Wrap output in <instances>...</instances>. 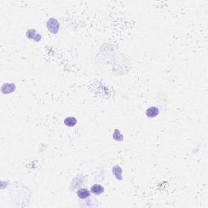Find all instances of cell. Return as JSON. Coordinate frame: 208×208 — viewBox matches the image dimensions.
<instances>
[{
  "label": "cell",
  "instance_id": "cell-3",
  "mask_svg": "<svg viewBox=\"0 0 208 208\" xmlns=\"http://www.w3.org/2000/svg\"><path fill=\"white\" fill-rule=\"evenodd\" d=\"M15 89V86L14 84H10V83H6L2 86L1 90L3 94H10L14 92Z\"/></svg>",
  "mask_w": 208,
  "mask_h": 208
},
{
  "label": "cell",
  "instance_id": "cell-2",
  "mask_svg": "<svg viewBox=\"0 0 208 208\" xmlns=\"http://www.w3.org/2000/svg\"><path fill=\"white\" fill-rule=\"evenodd\" d=\"M159 114V108L156 107H148L146 111V115L148 118H155Z\"/></svg>",
  "mask_w": 208,
  "mask_h": 208
},
{
  "label": "cell",
  "instance_id": "cell-5",
  "mask_svg": "<svg viewBox=\"0 0 208 208\" xmlns=\"http://www.w3.org/2000/svg\"><path fill=\"white\" fill-rule=\"evenodd\" d=\"M76 194L78 196V198H81V199H86L90 196V192L86 189H81L76 192Z\"/></svg>",
  "mask_w": 208,
  "mask_h": 208
},
{
  "label": "cell",
  "instance_id": "cell-6",
  "mask_svg": "<svg viewBox=\"0 0 208 208\" xmlns=\"http://www.w3.org/2000/svg\"><path fill=\"white\" fill-rule=\"evenodd\" d=\"M77 123V120L75 117L69 116L64 119V124L68 126V127H73Z\"/></svg>",
  "mask_w": 208,
  "mask_h": 208
},
{
  "label": "cell",
  "instance_id": "cell-8",
  "mask_svg": "<svg viewBox=\"0 0 208 208\" xmlns=\"http://www.w3.org/2000/svg\"><path fill=\"white\" fill-rule=\"evenodd\" d=\"M114 134L115 135H113V138H114L115 140H116V141H119V142H121V141H123V136H122V134L120 133V132H119V130L118 129L115 130Z\"/></svg>",
  "mask_w": 208,
  "mask_h": 208
},
{
  "label": "cell",
  "instance_id": "cell-1",
  "mask_svg": "<svg viewBox=\"0 0 208 208\" xmlns=\"http://www.w3.org/2000/svg\"><path fill=\"white\" fill-rule=\"evenodd\" d=\"M46 25H47V29L48 30L51 32V33H57L59 31V24L57 21V20H55V18H51L49 19V20L46 23Z\"/></svg>",
  "mask_w": 208,
  "mask_h": 208
},
{
  "label": "cell",
  "instance_id": "cell-4",
  "mask_svg": "<svg viewBox=\"0 0 208 208\" xmlns=\"http://www.w3.org/2000/svg\"><path fill=\"white\" fill-rule=\"evenodd\" d=\"M90 190H91V193H93L94 194H95V195H99V194H101V193H103L104 188L103 186H102V185H99V184H94V185H92L91 186Z\"/></svg>",
  "mask_w": 208,
  "mask_h": 208
},
{
  "label": "cell",
  "instance_id": "cell-7",
  "mask_svg": "<svg viewBox=\"0 0 208 208\" xmlns=\"http://www.w3.org/2000/svg\"><path fill=\"white\" fill-rule=\"evenodd\" d=\"M112 173H113L114 176H116V178H117L118 180H122V169L119 166L116 165L115 167H113V168H112Z\"/></svg>",
  "mask_w": 208,
  "mask_h": 208
}]
</instances>
